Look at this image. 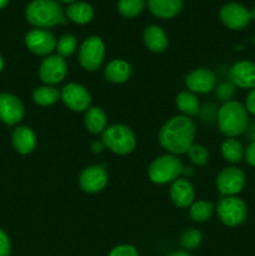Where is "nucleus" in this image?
Segmentation results:
<instances>
[{
  "label": "nucleus",
  "instance_id": "27",
  "mask_svg": "<svg viewBox=\"0 0 255 256\" xmlns=\"http://www.w3.org/2000/svg\"><path fill=\"white\" fill-rule=\"evenodd\" d=\"M215 212L214 204L205 200H198L189 206V216L195 222H204L212 216Z\"/></svg>",
  "mask_w": 255,
  "mask_h": 256
},
{
  "label": "nucleus",
  "instance_id": "22",
  "mask_svg": "<svg viewBox=\"0 0 255 256\" xmlns=\"http://www.w3.org/2000/svg\"><path fill=\"white\" fill-rule=\"evenodd\" d=\"M65 16L75 24L85 25L94 18V8L86 2H75L68 5Z\"/></svg>",
  "mask_w": 255,
  "mask_h": 256
},
{
  "label": "nucleus",
  "instance_id": "6",
  "mask_svg": "<svg viewBox=\"0 0 255 256\" xmlns=\"http://www.w3.org/2000/svg\"><path fill=\"white\" fill-rule=\"evenodd\" d=\"M220 222L229 228L242 225L248 219V206L242 199L238 196H224L215 206Z\"/></svg>",
  "mask_w": 255,
  "mask_h": 256
},
{
  "label": "nucleus",
  "instance_id": "8",
  "mask_svg": "<svg viewBox=\"0 0 255 256\" xmlns=\"http://www.w3.org/2000/svg\"><path fill=\"white\" fill-rule=\"evenodd\" d=\"M246 182L244 170L238 166L224 168L216 176V188L222 196H236Z\"/></svg>",
  "mask_w": 255,
  "mask_h": 256
},
{
  "label": "nucleus",
  "instance_id": "23",
  "mask_svg": "<svg viewBox=\"0 0 255 256\" xmlns=\"http://www.w3.org/2000/svg\"><path fill=\"white\" fill-rule=\"evenodd\" d=\"M84 125L92 134H102L108 128V116L100 106H90L85 112Z\"/></svg>",
  "mask_w": 255,
  "mask_h": 256
},
{
  "label": "nucleus",
  "instance_id": "19",
  "mask_svg": "<svg viewBox=\"0 0 255 256\" xmlns=\"http://www.w3.org/2000/svg\"><path fill=\"white\" fill-rule=\"evenodd\" d=\"M142 40H144L145 46L152 52H165L168 45H169L166 32L158 25H149V26L145 28Z\"/></svg>",
  "mask_w": 255,
  "mask_h": 256
},
{
  "label": "nucleus",
  "instance_id": "7",
  "mask_svg": "<svg viewBox=\"0 0 255 256\" xmlns=\"http://www.w3.org/2000/svg\"><path fill=\"white\" fill-rule=\"evenodd\" d=\"M79 62L82 69L95 72L100 69L105 59V44L96 35L88 36L79 48Z\"/></svg>",
  "mask_w": 255,
  "mask_h": 256
},
{
  "label": "nucleus",
  "instance_id": "4",
  "mask_svg": "<svg viewBox=\"0 0 255 256\" xmlns=\"http://www.w3.org/2000/svg\"><path fill=\"white\" fill-rule=\"evenodd\" d=\"M185 172V166L176 155L164 154L162 156L152 160L148 169L149 179L154 184L164 185L168 182H172Z\"/></svg>",
  "mask_w": 255,
  "mask_h": 256
},
{
  "label": "nucleus",
  "instance_id": "33",
  "mask_svg": "<svg viewBox=\"0 0 255 256\" xmlns=\"http://www.w3.org/2000/svg\"><path fill=\"white\" fill-rule=\"evenodd\" d=\"M108 256H140L139 252L135 246L130 244H122L112 248Z\"/></svg>",
  "mask_w": 255,
  "mask_h": 256
},
{
  "label": "nucleus",
  "instance_id": "2",
  "mask_svg": "<svg viewBox=\"0 0 255 256\" xmlns=\"http://www.w3.org/2000/svg\"><path fill=\"white\" fill-rule=\"evenodd\" d=\"M28 22L36 29H49L66 22L62 6L58 0H32L25 9Z\"/></svg>",
  "mask_w": 255,
  "mask_h": 256
},
{
  "label": "nucleus",
  "instance_id": "25",
  "mask_svg": "<svg viewBox=\"0 0 255 256\" xmlns=\"http://www.w3.org/2000/svg\"><path fill=\"white\" fill-rule=\"evenodd\" d=\"M222 155L230 164H238L244 159V146L235 138H228L222 144Z\"/></svg>",
  "mask_w": 255,
  "mask_h": 256
},
{
  "label": "nucleus",
  "instance_id": "40",
  "mask_svg": "<svg viewBox=\"0 0 255 256\" xmlns=\"http://www.w3.org/2000/svg\"><path fill=\"white\" fill-rule=\"evenodd\" d=\"M4 65H5L4 59H2V54H0V72H2V69H4Z\"/></svg>",
  "mask_w": 255,
  "mask_h": 256
},
{
  "label": "nucleus",
  "instance_id": "35",
  "mask_svg": "<svg viewBox=\"0 0 255 256\" xmlns=\"http://www.w3.org/2000/svg\"><path fill=\"white\" fill-rule=\"evenodd\" d=\"M244 159L248 165L255 168V142H252L244 149Z\"/></svg>",
  "mask_w": 255,
  "mask_h": 256
},
{
  "label": "nucleus",
  "instance_id": "41",
  "mask_svg": "<svg viewBox=\"0 0 255 256\" xmlns=\"http://www.w3.org/2000/svg\"><path fill=\"white\" fill-rule=\"evenodd\" d=\"M59 2H65V4H72L75 2H79V0H58Z\"/></svg>",
  "mask_w": 255,
  "mask_h": 256
},
{
  "label": "nucleus",
  "instance_id": "11",
  "mask_svg": "<svg viewBox=\"0 0 255 256\" xmlns=\"http://www.w3.org/2000/svg\"><path fill=\"white\" fill-rule=\"evenodd\" d=\"M56 38L46 29H32L24 38L25 46L35 55L49 56L56 49Z\"/></svg>",
  "mask_w": 255,
  "mask_h": 256
},
{
  "label": "nucleus",
  "instance_id": "34",
  "mask_svg": "<svg viewBox=\"0 0 255 256\" xmlns=\"http://www.w3.org/2000/svg\"><path fill=\"white\" fill-rule=\"evenodd\" d=\"M10 254H12V242L6 232L0 229V256H10Z\"/></svg>",
  "mask_w": 255,
  "mask_h": 256
},
{
  "label": "nucleus",
  "instance_id": "42",
  "mask_svg": "<svg viewBox=\"0 0 255 256\" xmlns=\"http://www.w3.org/2000/svg\"><path fill=\"white\" fill-rule=\"evenodd\" d=\"M252 19H255V9L252 12Z\"/></svg>",
  "mask_w": 255,
  "mask_h": 256
},
{
  "label": "nucleus",
  "instance_id": "32",
  "mask_svg": "<svg viewBox=\"0 0 255 256\" xmlns=\"http://www.w3.org/2000/svg\"><path fill=\"white\" fill-rule=\"evenodd\" d=\"M235 85L232 84L230 82H220L219 85H216L215 88V95H216L218 99L222 102H230L232 99V96L235 95Z\"/></svg>",
  "mask_w": 255,
  "mask_h": 256
},
{
  "label": "nucleus",
  "instance_id": "31",
  "mask_svg": "<svg viewBox=\"0 0 255 256\" xmlns=\"http://www.w3.org/2000/svg\"><path fill=\"white\" fill-rule=\"evenodd\" d=\"M188 155L192 164L198 165V166H204L209 162V152L206 148L200 144H192L188 152Z\"/></svg>",
  "mask_w": 255,
  "mask_h": 256
},
{
  "label": "nucleus",
  "instance_id": "15",
  "mask_svg": "<svg viewBox=\"0 0 255 256\" xmlns=\"http://www.w3.org/2000/svg\"><path fill=\"white\" fill-rule=\"evenodd\" d=\"M108 179V172L102 165H92L82 172L79 176V185L82 192L95 194L106 186Z\"/></svg>",
  "mask_w": 255,
  "mask_h": 256
},
{
  "label": "nucleus",
  "instance_id": "3",
  "mask_svg": "<svg viewBox=\"0 0 255 256\" xmlns=\"http://www.w3.org/2000/svg\"><path fill=\"white\" fill-rule=\"evenodd\" d=\"M218 128L226 138H236L249 128V112L236 100L224 102L218 110Z\"/></svg>",
  "mask_w": 255,
  "mask_h": 256
},
{
  "label": "nucleus",
  "instance_id": "16",
  "mask_svg": "<svg viewBox=\"0 0 255 256\" xmlns=\"http://www.w3.org/2000/svg\"><path fill=\"white\" fill-rule=\"evenodd\" d=\"M229 80L235 88L254 89L255 88V62L250 60L238 62L230 68Z\"/></svg>",
  "mask_w": 255,
  "mask_h": 256
},
{
  "label": "nucleus",
  "instance_id": "36",
  "mask_svg": "<svg viewBox=\"0 0 255 256\" xmlns=\"http://www.w3.org/2000/svg\"><path fill=\"white\" fill-rule=\"evenodd\" d=\"M245 108L249 114L255 115V88L248 92L246 99H245Z\"/></svg>",
  "mask_w": 255,
  "mask_h": 256
},
{
  "label": "nucleus",
  "instance_id": "13",
  "mask_svg": "<svg viewBox=\"0 0 255 256\" xmlns=\"http://www.w3.org/2000/svg\"><path fill=\"white\" fill-rule=\"evenodd\" d=\"M25 106L22 100L12 92H0V122L5 125H16L24 119Z\"/></svg>",
  "mask_w": 255,
  "mask_h": 256
},
{
  "label": "nucleus",
  "instance_id": "12",
  "mask_svg": "<svg viewBox=\"0 0 255 256\" xmlns=\"http://www.w3.org/2000/svg\"><path fill=\"white\" fill-rule=\"evenodd\" d=\"M219 18L222 24L232 30H242L252 22V12L239 2H228L222 6Z\"/></svg>",
  "mask_w": 255,
  "mask_h": 256
},
{
  "label": "nucleus",
  "instance_id": "21",
  "mask_svg": "<svg viewBox=\"0 0 255 256\" xmlns=\"http://www.w3.org/2000/svg\"><path fill=\"white\" fill-rule=\"evenodd\" d=\"M132 72V65L126 60L114 59L108 62V65L105 66L104 76L108 82H114V84H122V82H128Z\"/></svg>",
  "mask_w": 255,
  "mask_h": 256
},
{
  "label": "nucleus",
  "instance_id": "5",
  "mask_svg": "<svg viewBox=\"0 0 255 256\" xmlns=\"http://www.w3.org/2000/svg\"><path fill=\"white\" fill-rule=\"evenodd\" d=\"M105 148L118 155H128L136 146V136L129 126L114 124L108 126L102 134Z\"/></svg>",
  "mask_w": 255,
  "mask_h": 256
},
{
  "label": "nucleus",
  "instance_id": "26",
  "mask_svg": "<svg viewBox=\"0 0 255 256\" xmlns=\"http://www.w3.org/2000/svg\"><path fill=\"white\" fill-rule=\"evenodd\" d=\"M60 92L55 86L44 85L39 86L32 92V100L39 106H52L59 102Z\"/></svg>",
  "mask_w": 255,
  "mask_h": 256
},
{
  "label": "nucleus",
  "instance_id": "28",
  "mask_svg": "<svg viewBox=\"0 0 255 256\" xmlns=\"http://www.w3.org/2000/svg\"><path fill=\"white\" fill-rule=\"evenodd\" d=\"M146 6V0H119L118 2V12L120 15L128 19L136 18L144 12Z\"/></svg>",
  "mask_w": 255,
  "mask_h": 256
},
{
  "label": "nucleus",
  "instance_id": "29",
  "mask_svg": "<svg viewBox=\"0 0 255 256\" xmlns=\"http://www.w3.org/2000/svg\"><path fill=\"white\" fill-rule=\"evenodd\" d=\"M78 49V39L72 34H64L59 38L56 42V52L58 55L62 58H69L76 52Z\"/></svg>",
  "mask_w": 255,
  "mask_h": 256
},
{
  "label": "nucleus",
  "instance_id": "14",
  "mask_svg": "<svg viewBox=\"0 0 255 256\" xmlns=\"http://www.w3.org/2000/svg\"><path fill=\"white\" fill-rule=\"evenodd\" d=\"M185 86L194 94H208L216 88V76L206 68H198L185 76Z\"/></svg>",
  "mask_w": 255,
  "mask_h": 256
},
{
  "label": "nucleus",
  "instance_id": "18",
  "mask_svg": "<svg viewBox=\"0 0 255 256\" xmlns=\"http://www.w3.org/2000/svg\"><path fill=\"white\" fill-rule=\"evenodd\" d=\"M12 142L14 149L19 154L28 155L32 152L36 148L38 138L34 130L26 125H19L12 130Z\"/></svg>",
  "mask_w": 255,
  "mask_h": 256
},
{
  "label": "nucleus",
  "instance_id": "37",
  "mask_svg": "<svg viewBox=\"0 0 255 256\" xmlns=\"http://www.w3.org/2000/svg\"><path fill=\"white\" fill-rule=\"evenodd\" d=\"M105 149V145L102 142H94L92 144V152H102Z\"/></svg>",
  "mask_w": 255,
  "mask_h": 256
},
{
  "label": "nucleus",
  "instance_id": "17",
  "mask_svg": "<svg viewBox=\"0 0 255 256\" xmlns=\"http://www.w3.org/2000/svg\"><path fill=\"white\" fill-rule=\"evenodd\" d=\"M170 199L174 202L175 206L182 208V209L189 208L195 199V190L192 182L186 178L184 179L179 178L172 182L170 186Z\"/></svg>",
  "mask_w": 255,
  "mask_h": 256
},
{
  "label": "nucleus",
  "instance_id": "9",
  "mask_svg": "<svg viewBox=\"0 0 255 256\" xmlns=\"http://www.w3.org/2000/svg\"><path fill=\"white\" fill-rule=\"evenodd\" d=\"M60 99L65 106L75 112H85L92 106V95L89 90L78 82H69L60 92Z\"/></svg>",
  "mask_w": 255,
  "mask_h": 256
},
{
  "label": "nucleus",
  "instance_id": "1",
  "mask_svg": "<svg viewBox=\"0 0 255 256\" xmlns=\"http://www.w3.org/2000/svg\"><path fill=\"white\" fill-rule=\"evenodd\" d=\"M196 126L192 119L185 115H176L168 120L159 132V144L169 154L180 155L189 152L194 144Z\"/></svg>",
  "mask_w": 255,
  "mask_h": 256
},
{
  "label": "nucleus",
  "instance_id": "38",
  "mask_svg": "<svg viewBox=\"0 0 255 256\" xmlns=\"http://www.w3.org/2000/svg\"><path fill=\"white\" fill-rule=\"evenodd\" d=\"M168 256H192V255L189 254L188 252H185V250H179V252H174Z\"/></svg>",
  "mask_w": 255,
  "mask_h": 256
},
{
  "label": "nucleus",
  "instance_id": "24",
  "mask_svg": "<svg viewBox=\"0 0 255 256\" xmlns=\"http://www.w3.org/2000/svg\"><path fill=\"white\" fill-rule=\"evenodd\" d=\"M175 105L185 116H195L200 112V102L192 92H180L175 98Z\"/></svg>",
  "mask_w": 255,
  "mask_h": 256
},
{
  "label": "nucleus",
  "instance_id": "20",
  "mask_svg": "<svg viewBox=\"0 0 255 256\" xmlns=\"http://www.w3.org/2000/svg\"><path fill=\"white\" fill-rule=\"evenodd\" d=\"M148 8L159 19H172L182 9V0H148Z\"/></svg>",
  "mask_w": 255,
  "mask_h": 256
},
{
  "label": "nucleus",
  "instance_id": "10",
  "mask_svg": "<svg viewBox=\"0 0 255 256\" xmlns=\"http://www.w3.org/2000/svg\"><path fill=\"white\" fill-rule=\"evenodd\" d=\"M66 60L58 54L45 56V59H42L39 65V78L45 85L54 86V85L60 84L66 78Z\"/></svg>",
  "mask_w": 255,
  "mask_h": 256
},
{
  "label": "nucleus",
  "instance_id": "39",
  "mask_svg": "<svg viewBox=\"0 0 255 256\" xmlns=\"http://www.w3.org/2000/svg\"><path fill=\"white\" fill-rule=\"evenodd\" d=\"M10 0H0V10H2L4 8H6V5L9 4Z\"/></svg>",
  "mask_w": 255,
  "mask_h": 256
},
{
  "label": "nucleus",
  "instance_id": "30",
  "mask_svg": "<svg viewBox=\"0 0 255 256\" xmlns=\"http://www.w3.org/2000/svg\"><path fill=\"white\" fill-rule=\"evenodd\" d=\"M202 242V234L200 230L195 229V228H190V229L185 230L180 236V245L185 252L188 250H194L198 246H200Z\"/></svg>",
  "mask_w": 255,
  "mask_h": 256
}]
</instances>
